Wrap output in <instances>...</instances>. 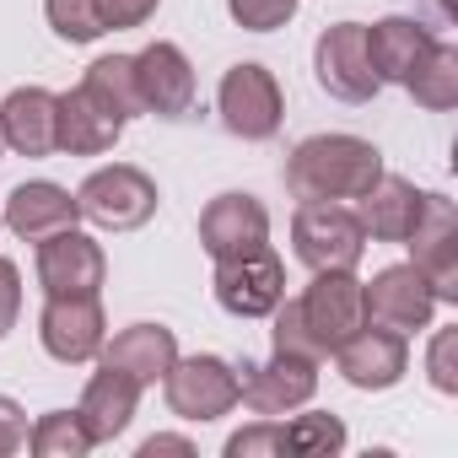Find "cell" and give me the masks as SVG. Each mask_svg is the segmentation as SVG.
<instances>
[{
  "instance_id": "3",
  "label": "cell",
  "mask_w": 458,
  "mask_h": 458,
  "mask_svg": "<svg viewBox=\"0 0 458 458\" xmlns=\"http://www.w3.org/2000/svg\"><path fill=\"white\" fill-rule=\"evenodd\" d=\"M76 205H81V216L92 226H103V233H135V226H146L157 216L162 194H157V183L140 167L114 162V167H98V173L81 178Z\"/></svg>"
},
{
  "instance_id": "6",
  "label": "cell",
  "mask_w": 458,
  "mask_h": 458,
  "mask_svg": "<svg viewBox=\"0 0 458 458\" xmlns=\"http://www.w3.org/2000/svg\"><path fill=\"white\" fill-rule=\"evenodd\" d=\"M162 394L178 420H221L238 410V367L221 356H178L162 377Z\"/></svg>"
},
{
  "instance_id": "22",
  "label": "cell",
  "mask_w": 458,
  "mask_h": 458,
  "mask_svg": "<svg viewBox=\"0 0 458 458\" xmlns=\"http://www.w3.org/2000/svg\"><path fill=\"white\" fill-rule=\"evenodd\" d=\"M135 404H140V383L124 377V372H114V367H98V372L87 377V388H81L76 415H81V426L92 431V442H114V437L130 431Z\"/></svg>"
},
{
  "instance_id": "26",
  "label": "cell",
  "mask_w": 458,
  "mask_h": 458,
  "mask_svg": "<svg viewBox=\"0 0 458 458\" xmlns=\"http://www.w3.org/2000/svg\"><path fill=\"white\" fill-rule=\"evenodd\" d=\"M92 447L98 442H92V431L81 426L76 410H49L28 426V453L33 458H87Z\"/></svg>"
},
{
  "instance_id": "1",
  "label": "cell",
  "mask_w": 458,
  "mask_h": 458,
  "mask_svg": "<svg viewBox=\"0 0 458 458\" xmlns=\"http://www.w3.org/2000/svg\"><path fill=\"white\" fill-rule=\"evenodd\" d=\"M383 178V151L361 135H308L286 162L297 199H361Z\"/></svg>"
},
{
  "instance_id": "33",
  "label": "cell",
  "mask_w": 458,
  "mask_h": 458,
  "mask_svg": "<svg viewBox=\"0 0 458 458\" xmlns=\"http://www.w3.org/2000/svg\"><path fill=\"white\" fill-rule=\"evenodd\" d=\"M162 0H98V12H103V28L108 33H130V28H146L157 17Z\"/></svg>"
},
{
  "instance_id": "7",
  "label": "cell",
  "mask_w": 458,
  "mask_h": 458,
  "mask_svg": "<svg viewBox=\"0 0 458 458\" xmlns=\"http://www.w3.org/2000/svg\"><path fill=\"white\" fill-rule=\"evenodd\" d=\"M297 313H302L308 335L318 340V351L335 356V345H345L367 324V292H361L356 270H313V286L297 297Z\"/></svg>"
},
{
  "instance_id": "24",
  "label": "cell",
  "mask_w": 458,
  "mask_h": 458,
  "mask_svg": "<svg viewBox=\"0 0 458 458\" xmlns=\"http://www.w3.org/2000/svg\"><path fill=\"white\" fill-rule=\"evenodd\" d=\"M404 92H410L426 114H447V108H458V49L437 38V44H431V55L410 71Z\"/></svg>"
},
{
  "instance_id": "10",
  "label": "cell",
  "mask_w": 458,
  "mask_h": 458,
  "mask_svg": "<svg viewBox=\"0 0 458 458\" xmlns=\"http://www.w3.org/2000/svg\"><path fill=\"white\" fill-rule=\"evenodd\" d=\"M313 394H318V361H308V356L276 351L270 361H243L238 404H249L254 415H292Z\"/></svg>"
},
{
  "instance_id": "28",
  "label": "cell",
  "mask_w": 458,
  "mask_h": 458,
  "mask_svg": "<svg viewBox=\"0 0 458 458\" xmlns=\"http://www.w3.org/2000/svg\"><path fill=\"white\" fill-rule=\"evenodd\" d=\"M44 17H49V28H55L65 44H98V38L108 33L98 0H44Z\"/></svg>"
},
{
  "instance_id": "35",
  "label": "cell",
  "mask_w": 458,
  "mask_h": 458,
  "mask_svg": "<svg viewBox=\"0 0 458 458\" xmlns=\"http://www.w3.org/2000/svg\"><path fill=\"white\" fill-rule=\"evenodd\" d=\"M22 447H28V410L12 394H0V458H12Z\"/></svg>"
},
{
  "instance_id": "15",
  "label": "cell",
  "mask_w": 458,
  "mask_h": 458,
  "mask_svg": "<svg viewBox=\"0 0 458 458\" xmlns=\"http://www.w3.org/2000/svg\"><path fill=\"white\" fill-rule=\"evenodd\" d=\"M361 292H367V324H383L394 335H415L437 313V292L415 265H388L372 281H361Z\"/></svg>"
},
{
  "instance_id": "27",
  "label": "cell",
  "mask_w": 458,
  "mask_h": 458,
  "mask_svg": "<svg viewBox=\"0 0 458 458\" xmlns=\"http://www.w3.org/2000/svg\"><path fill=\"white\" fill-rule=\"evenodd\" d=\"M286 431V453L292 458H335L345 447V420L329 415V410H313V415H297Z\"/></svg>"
},
{
  "instance_id": "21",
  "label": "cell",
  "mask_w": 458,
  "mask_h": 458,
  "mask_svg": "<svg viewBox=\"0 0 458 458\" xmlns=\"http://www.w3.org/2000/svg\"><path fill=\"white\" fill-rule=\"evenodd\" d=\"M431 44H437V33L426 22H415V17H383V22L367 28V60H372V71H377L383 87L388 81L404 87L410 71L431 55Z\"/></svg>"
},
{
  "instance_id": "34",
  "label": "cell",
  "mask_w": 458,
  "mask_h": 458,
  "mask_svg": "<svg viewBox=\"0 0 458 458\" xmlns=\"http://www.w3.org/2000/svg\"><path fill=\"white\" fill-rule=\"evenodd\" d=\"M17 318H22V276H17V265L6 254H0V340L17 329Z\"/></svg>"
},
{
  "instance_id": "29",
  "label": "cell",
  "mask_w": 458,
  "mask_h": 458,
  "mask_svg": "<svg viewBox=\"0 0 458 458\" xmlns=\"http://www.w3.org/2000/svg\"><path fill=\"white\" fill-rule=\"evenodd\" d=\"M226 458H286V431L276 415H259L254 426L226 437Z\"/></svg>"
},
{
  "instance_id": "14",
  "label": "cell",
  "mask_w": 458,
  "mask_h": 458,
  "mask_svg": "<svg viewBox=\"0 0 458 458\" xmlns=\"http://www.w3.org/2000/svg\"><path fill=\"white\" fill-rule=\"evenodd\" d=\"M335 367L351 388L383 394L410 372V335H394L383 324H361L345 345H335Z\"/></svg>"
},
{
  "instance_id": "11",
  "label": "cell",
  "mask_w": 458,
  "mask_h": 458,
  "mask_svg": "<svg viewBox=\"0 0 458 458\" xmlns=\"http://www.w3.org/2000/svg\"><path fill=\"white\" fill-rule=\"evenodd\" d=\"M38 340L55 361L65 367H81V361H98L103 340H108V318H103V302L98 292L92 297H49L44 313H38Z\"/></svg>"
},
{
  "instance_id": "19",
  "label": "cell",
  "mask_w": 458,
  "mask_h": 458,
  "mask_svg": "<svg viewBox=\"0 0 458 458\" xmlns=\"http://www.w3.org/2000/svg\"><path fill=\"white\" fill-rule=\"evenodd\" d=\"M98 361L114 367V372H124V377H135L140 388H151V383H162L167 367L178 361V335L162 329V324H130V329H119L114 340H103Z\"/></svg>"
},
{
  "instance_id": "30",
  "label": "cell",
  "mask_w": 458,
  "mask_h": 458,
  "mask_svg": "<svg viewBox=\"0 0 458 458\" xmlns=\"http://www.w3.org/2000/svg\"><path fill=\"white\" fill-rule=\"evenodd\" d=\"M270 318H276V329H270L276 351H286V356H308V361H324L318 340L308 335V324H302V313H297V297H286V302H281Z\"/></svg>"
},
{
  "instance_id": "17",
  "label": "cell",
  "mask_w": 458,
  "mask_h": 458,
  "mask_svg": "<svg viewBox=\"0 0 458 458\" xmlns=\"http://www.w3.org/2000/svg\"><path fill=\"white\" fill-rule=\"evenodd\" d=\"M119 135H124V119L103 98H92L87 87L55 98V146L60 151H71V157H103V151L119 146Z\"/></svg>"
},
{
  "instance_id": "12",
  "label": "cell",
  "mask_w": 458,
  "mask_h": 458,
  "mask_svg": "<svg viewBox=\"0 0 458 458\" xmlns=\"http://www.w3.org/2000/svg\"><path fill=\"white\" fill-rule=\"evenodd\" d=\"M199 243L210 259H238L270 243V210L243 194V189H226L199 210Z\"/></svg>"
},
{
  "instance_id": "8",
  "label": "cell",
  "mask_w": 458,
  "mask_h": 458,
  "mask_svg": "<svg viewBox=\"0 0 458 458\" xmlns=\"http://www.w3.org/2000/svg\"><path fill=\"white\" fill-rule=\"evenodd\" d=\"M313 76L329 98L340 103H372L383 92L372 60H367V28L361 22H335L313 44Z\"/></svg>"
},
{
  "instance_id": "23",
  "label": "cell",
  "mask_w": 458,
  "mask_h": 458,
  "mask_svg": "<svg viewBox=\"0 0 458 458\" xmlns=\"http://www.w3.org/2000/svg\"><path fill=\"white\" fill-rule=\"evenodd\" d=\"M0 140L17 157H49L55 146V92L49 87H17L0 103Z\"/></svg>"
},
{
  "instance_id": "13",
  "label": "cell",
  "mask_w": 458,
  "mask_h": 458,
  "mask_svg": "<svg viewBox=\"0 0 458 458\" xmlns=\"http://www.w3.org/2000/svg\"><path fill=\"white\" fill-rule=\"evenodd\" d=\"M415 249V270L437 292V302H458V216L447 194H426V210L415 221V233L404 238Z\"/></svg>"
},
{
  "instance_id": "20",
  "label": "cell",
  "mask_w": 458,
  "mask_h": 458,
  "mask_svg": "<svg viewBox=\"0 0 458 458\" xmlns=\"http://www.w3.org/2000/svg\"><path fill=\"white\" fill-rule=\"evenodd\" d=\"M420 210H426V189H415L410 178H399V173H383L367 194H361V233L367 238H377V243H404L410 233H415V221H420Z\"/></svg>"
},
{
  "instance_id": "25",
  "label": "cell",
  "mask_w": 458,
  "mask_h": 458,
  "mask_svg": "<svg viewBox=\"0 0 458 458\" xmlns=\"http://www.w3.org/2000/svg\"><path fill=\"white\" fill-rule=\"evenodd\" d=\"M81 87H87L92 98H103L124 124H130L135 114H146V108H140L135 60H130V55H103V60H92V65H87V76H81Z\"/></svg>"
},
{
  "instance_id": "18",
  "label": "cell",
  "mask_w": 458,
  "mask_h": 458,
  "mask_svg": "<svg viewBox=\"0 0 458 458\" xmlns=\"http://www.w3.org/2000/svg\"><path fill=\"white\" fill-rule=\"evenodd\" d=\"M81 221V205L71 189L49 183V178H33V183H17L6 194V210H0V226H12L22 243H38L60 226H76Z\"/></svg>"
},
{
  "instance_id": "5",
  "label": "cell",
  "mask_w": 458,
  "mask_h": 458,
  "mask_svg": "<svg viewBox=\"0 0 458 458\" xmlns=\"http://www.w3.org/2000/svg\"><path fill=\"white\" fill-rule=\"evenodd\" d=\"M210 292H216L221 313H233V318H270L286 302V265L270 243L254 254H238V259H216Z\"/></svg>"
},
{
  "instance_id": "2",
  "label": "cell",
  "mask_w": 458,
  "mask_h": 458,
  "mask_svg": "<svg viewBox=\"0 0 458 458\" xmlns=\"http://www.w3.org/2000/svg\"><path fill=\"white\" fill-rule=\"evenodd\" d=\"M292 249L308 270H356L367 254L361 216L340 199H302L292 216Z\"/></svg>"
},
{
  "instance_id": "4",
  "label": "cell",
  "mask_w": 458,
  "mask_h": 458,
  "mask_svg": "<svg viewBox=\"0 0 458 458\" xmlns=\"http://www.w3.org/2000/svg\"><path fill=\"white\" fill-rule=\"evenodd\" d=\"M216 114L238 140H270L286 119V98H281L276 71H265L259 60L233 65L216 87Z\"/></svg>"
},
{
  "instance_id": "16",
  "label": "cell",
  "mask_w": 458,
  "mask_h": 458,
  "mask_svg": "<svg viewBox=\"0 0 458 458\" xmlns=\"http://www.w3.org/2000/svg\"><path fill=\"white\" fill-rule=\"evenodd\" d=\"M135 60V87H140V108L157 114V119H183L194 108V65L178 44L157 38L146 44Z\"/></svg>"
},
{
  "instance_id": "9",
  "label": "cell",
  "mask_w": 458,
  "mask_h": 458,
  "mask_svg": "<svg viewBox=\"0 0 458 458\" xmlns=\"http://www.w3.org/2000/svg\"><path fill=\"white\" fill-rule=\"evenodd\" d=\"M108 281V259L103 243L76 233V226H60V233L38 238V286L44 297H92Z\"/></svg>"
},
{
  "instance_id": "32",
  "label": "cell",
  "mask_w": 458,
  "mask_h": 458,
  "mask_svg": "<svg viewBox=\"0 0 458 458\" xmlns=\"http://www.w3.org/2000/svg\"><path fill=\"white\" fill-rule=\"evenodd\" d=\"M426 377L437 394H458V329H437L426 351Z\"/></svg>"
},
{
  "instance_id": "36",
  "label": "cell",
  "mask_w": 458,
  "mask_h": 458,
  "mask_svg": "<svg viewBox=\"0 0 458 458\" xmlns=\"http://www.w3.org/2000/svg\"><path fill=\"white\" fill-rule=\"evenodd\" d=\"M157 453H183V458H189L194 442H189V437H146V442H140V458H157Z\"/></svg>"
},
{
  "instance_id": "31",
  "label": "cell",
  "mask_w": 458,
  "mask_h": 458,
  "mask_svg": "<svg viewBox=\"0 0 458 458\" xmlns=\"http://www.w3.org/2000/svg\"><path fill=\"white\" fill-rule=\"evenodd\" d=\"M297 6H302V0H226L233 22L249 28V33H276V28H286V22L297 17Z\"/></svg>"
}]
</instances>
